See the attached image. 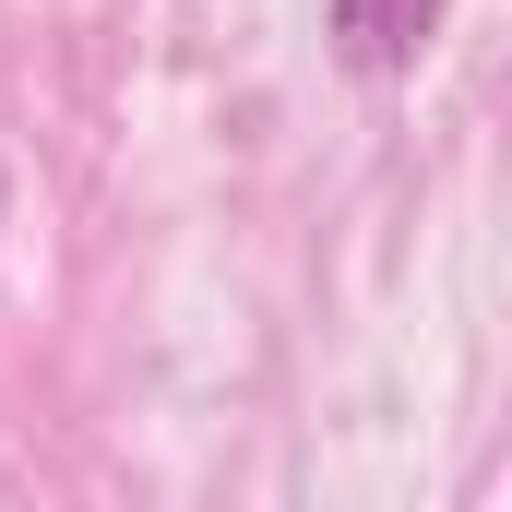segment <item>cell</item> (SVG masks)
<instances>
[{
    "label": "cell",
    "mask_w": 512,
    "mask_h": 512,
    "mask_svg": "<svg viewBox=\"0 0 512 512\" xmlns=\"http://www.w3.org/2000/svg\"><path fill=\"white\" fill-rule=\"evenodd\" d=\"M441 12H453V0H322V36H334V60H346L358 84H405V72L429 60Z\"/></svg>",
    "instance_id": "6da1fadb"
}]
</instances>
